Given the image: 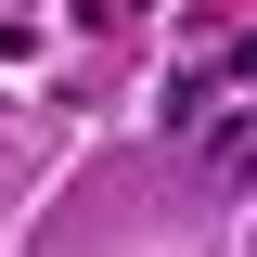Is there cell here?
Here are the masks:
<instances>
[{
  "label": "cell",
  "instance_id": "cell-1",
  "mask_svg": "<svg viewBox=\"0 0 257 257\" xmlns=\"http://www.w3.org/2000/svg\"><path fill=\"white\" fill-rule=\"evenodd\" d=\"M206 167H219V180H257V128H219V142H206Z\"/></svg>",
  "mask_w": 257,
  "mask_h": 257
}]
</instances>
